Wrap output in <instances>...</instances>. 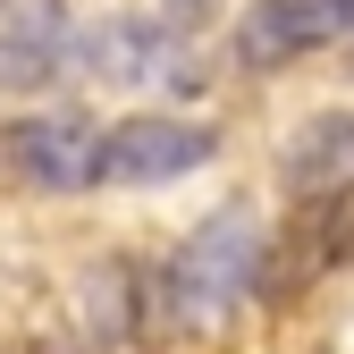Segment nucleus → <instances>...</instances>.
Masks as SVG:
<instances>
[{
    "label": "nucleus",
    "instance_id": "nucleus-2",
    "mask_svg": "<svg viewBox=\"0 0 354 354\" xmlns=\"http://www.w3.org/2000/svg\"><path fill=\"white\" fill-rule=\"evenodd\" d=\"M76 68L93 84H118V93H177V84H203V59H194V34L160 26L152 9H127L110 26L84 34Z\"/></svg>",
    "mask_w": 354,
    "mask_h": 354
},
{
    "label": "nucleus",
    "instance_id": "nucleus-3",
    "mask_svg": "<svg viewBox=\"0 0 354 354\" xmlns=\"http://www.w3.org/2000/svg\"><path fill=\"white\" fill-rule=\"evenodd\" d=\"M84 51L68 0H0V93H42Z\"/></svg>",
    "mask_w": 354,
    "mask_h": 354
},
{
    "label": "nucleus",
    "instance_id": "nucleus-8",
    "mask_svg": "<svg viewBox=\"0 0 354 354\" xmlns=\"http://www.w3.org/2000/svg\"><path fill=\"white\" fill-rule=\"evenodd\" d=\"M337 261H354V186L346 194H313L295 219V236H287V270L270 287H295V279H321L337 270Z\"/></svg>",
    "mask_w": 354,
    "mask_h": 354
},
{
    "label": "nucleus",
    "instance_id": "nucleus-1",
    "mask_svg": "<svg viewBox=\"0 0 354 354\" xmlns=\"http://www.w3.org/2000/svg\"><path fill=\"white\" fill-rule=\"evenodd\" d=\"M261 261H270V245H261V219L245 203L228 211H211L203 228L169 253V270H160V295H152V329H211V321H228L245 287L261 279Z\"/></svg>",
    "mask_w": 354,
    "mask_h": 354
},
{
    "label": "nucleus",
    "instance_id": "nucleus-4",
    "mask_svg": "<svg viewBox=\"0 0 354 354\" xmlns=\"http://www.w3.org/2000/svg\"><path fill=\"white\" fill-rule=\"evenodd\" d=\"M102 144L110 136L84 127V118H26V127H9L0 160L34 194H76V186H102Z\"/></svg>",
    "mask_w": 354,
    "mask_h": 354
},
{
    "label": "nucleus",
    "instance_id": "nucleus-10",
    "mask_svg": "<svg viewBox=\"0 0 354 354\" xmlns=\"http://www.w3.org/2000/svg\"><path fill=\"white\" fill-rule=\"evenodd\" d=\"M346 68H354V51H346Z\"/></svg>",
    "mask_w": 354,
    "mask_h": 354
},
{
    "label": "nucleus",
    "instance_id": "nucleus-5",
    "mask_svg": "<svg viewBox=\"0 0 354 354\" xmlns=\"http://www.w3.org/2000/svg\"><path fill=\"white\" fill-rule=\"evenodd\" d=\"M211 152H219V136L194 127V118H127V127H110V144H102V177H110V186H160V177L203 169Z\"/></svg>",
    "mask_w": 354,
    "mask_h": 354
},
{
    "label": "nucleus",
    "instance_id": "nucleus-9",
    "mask_svg": "<svg viewBox=\"0 0 354 354\" xmlns=\"http://www.w3.org/2000/svg\"><path fill=\"white\" fill-rule=\"evenodd\" d=\"M337 9H346V26H354V0H337Z\"/></svg>",
    "mask_w": 354,
    "mask_h": 354
},
{
    "label": "nucleus",
    "instance_id": "nucleus-6",
    "mask_svg": "<svg viewBox=\"0 0 354 354\" xmlns=\"http://www.w3.org/2000/svg\"><path fill=\"white\" fill-rule=\"evenodd\" d=\"M337 34H354L337 0H253L236 17V59L245 68H287L313 42H337Z\"/></svg>",
    "mask_w": 354,
    "mask_h": 354
},
{
    "label": "nucleus",
    "instance_id": "nucleus-7",
    "mask_svg": "<svg viewBox=\"0 0 354 354\" xmlns=\"http://www.w3.org/2000/svg\"><path fill=\"white\" fill-rule=\"evenodd\" d=\"M279 177H287L304 203H313V194H346V186H354V110L313 118V127H304V136L287 144Z\"/></svg>",
    "mask_w": 354,
    "mask_h": 354
}]
</instances>
